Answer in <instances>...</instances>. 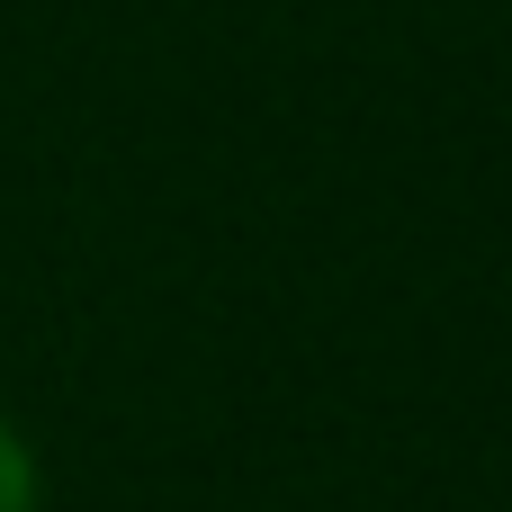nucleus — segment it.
<instances>
[{
	"label": "nucleus",
	"mask_w": 512,
	"mask_h": 512,
	"mask_svg": "<svg viewBox=\"0 0 512 512\" xmlns=\"http://www.w3.org/2000/svg\"><path fill=\"white\" fill-rule=\"evenodd\" d=\"M0 512H36V459L9 423H0Z\"/></svg>",
	"instance_id": "obj_1"
}]
</instances>
